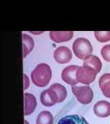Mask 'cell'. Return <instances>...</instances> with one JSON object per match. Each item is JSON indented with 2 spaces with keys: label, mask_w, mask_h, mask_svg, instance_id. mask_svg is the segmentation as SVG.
<instances>
[{
  "label": "cell",
  "mask_w": 110,
  "mask_h": 124,
  "mask_svg": "<svg viewBox=\"0 0 110 124\" xmlns=\"http://www.w3.org/2000/svg\"><path fill=\"white\" fill-rule=\"evenodd\" d=\"M50 87H52L56 91L59 99V103H61L66 99L67 97V90L63 85L60 84H54Z\"/></svg>",
  "instance_id": "obj_16"
},
{
  "label": "cell",
  "mask_w": 110,
  "mask_h": 124,
  "mask_svg": "<svg viewBox=\"0 0 110 124\" xmlns=\"http://www.w3.org/2000/svg\"><path fill=\"white\" fill-rule=\"evenodd\" d=\"M101 55L106 62H110V44L106 45L101 50Z\"/></svg>",
  "instance_id": "obj_18"
},
{
  "label": "cell",
  "mask_w": 110,
  "mask_h": 124,
  "mask_svg": "<svg viewBox=\"0 0 110 124\" xmlns=\"http://www.w3.org/2000/svg\"><path fill=\"white\" fill-rule=\"evenodd\" d=\"M99 87L105 97L110 98V74H104L99 79Z\"/></svg>",
  "instance_id": "obj_13"
},
{
  "label": "cell",
  "mask_w": 110,
  "mask_h": 124,
  "mask_svg": "<svg viewBox=\"0 0 110 124\" xmlns=\"http://www.w3.org/2000/svg\"><path fill=\"white\" fill-rule=\"evenodd\" d=\"M24 78H25V84H24V89H26L29 86V79L28 77L26 75H24Z\"/></svg>",
  "instance_id": "obj_19"
},
{
  "label": "cell",
  "mask_w": 110,
  "mask_h": 124,
  "mask_svg": "<svg viewBox=\"0 0 110 124\" xmlns=\"http://www.w3.org/2000/svg\"><path fill=\"white\" fill-rule=\"evenodd\" d=\"M77 66H69L66 67L62 71L61 78L62 80L68 84L72 86L78 84L76 78V72L77 70Z\"/></svg>",
  "instance_id": "obj_7"
},
{
  "label": "cell",
  "mask_w": 110,
  "mask_h": 124,
  "mask_svg": "<svg viewBox=\"0 0 110 124\" xmlns=\"http://www.w3.org/2000/svg\"><path fill=\"white\" fill-rule=\"evenodd\" d=\"M41 102L45 106L50 107L59 103V99L56 91L50 87L41 94Z\"/></svg>",
  "instance_id": "obj_5"
},
{
  "label": "cell",
  "mask_w": 110,
  "mask_h": 124,
  "mask_svg": "<svg viewBox=\"0 0 110 124\" xmlns=\"http://www.w3.org/2000/svg\"><path fill=\"white\" fill-rule=\"evenodd\" d=\"M94 35L96 39L102 43L110 40V31H96Z\"/></svg>",
  "instance_id": "obj_17"
},
{
  "label": "cell",
  "mask_w": 110,
  "mask_h": 124,
  "mask_svg": "<svg viewBox=\"0 0 110 124\" xmlns=\"http://www.w3.org/2000/svg\"><path fill=\"white\" fill-rule=\"evenodd\" d=\"M96 72L89 67L78 66L76 72V78L78 83H81L83 84L89 85L96 79Z\"/></svg>",
  "instance_id": "obj_4"
},
{
  "label": "cell",
  "mask_w": 110,
  "mask_h": 124,
  "mask_svg": "<svg viewBox=\"0 0 110 124\" xmlns=\"http://www.w3.org/2000/svg\"><path fill=\"white\" fill-rule=\"evenodd\" d=\"M23 57L25 58L30 53L34 48V40L27 35H23Z\"/></svg>",
  "instance_id": "obj_14"
},
{
  "label": "cell",
  "mask_w": 110,
  "mask_h": 124,
  "mask_svg": "<svg viewBox=\"0 0 110 124\" xmlns=\"http://www.w3.org/2000/svg\"><path fill=\"white\" fill-rule=\"evenodd\" d=\"M24 102V115H29L35 110L37 107V99L33 94L30 93H25Z\"/></svg>",
  "instance_id": "obj_10"
},
{
  "label": "cell",
  "mask_w": 110,
  "mask_h": 124,
  "mask_svg": "<svg viewBox=\"0 0 110 124\" xmlns=\"http://www.w3.org/2000/svg\"><path fill=\"white\" fill-rule=\"evenodd\" d=\"M94 111L95 115L99 117H107L110 115V103L107 101H98L94 105Z\"/></svg>",
  "instance_id": "obj_8"
},
{
  "label": "cell",
  "mask_w": 110,
  "mask_h": 124,
  "mask_svg": "<svg viewBox=\"0 0 110 124\" xmlns=\"http://www.w3.org/2000/svg\"><path fill=\"white\" fill-rule=\"evenodd\" d=\"M54 118L49 111H42L37 119V124H53Z\"/></svg>",
  "instance_id": "obj_15"
},
{
  "label": "cell",
  "mask_w": 110,
  "mask_h": 124,
  "mask_svg": "<svg viewBox=\"0 0 110 124\" xmlns=\"http://www.w3.org/2000/svg\"><path fill=\"white\" fill-rule=\"evenodd\" d=\"M55 61L61 64H65L70 61L72 58V53L70 49L66 46H60L55 50L54 53Z\"/></svg>",
  "instance_id": "obj_6"
},
{
  "label": "cell",
  "mask_w": 110,
  "mask_h": 124,
  "mask_svg": "<svg viewBox=\"0 0 110 124\" xmlns=\"http://www.w3.org/2000/svg\"><path fill=\"white\" fill-rule=\"evenodd\" d=\"M33 84L38 87H45L48 84L52 78V70L46 63H40L31 73Z\"/></svg>",
  "instance_id": "obj_1"
},
{
  "label": "cell",
  "mask_w": 110,
  "mask_h": 124,
  "mask_svg": "<svg viewBox=\"0 0 110 124\" xmlns=\"http://www.w3.org/2000/svg\"><path fill=\"white\" fill-rule=\"evenodd\" d=\"M74 32L72 31H51L50 32V37L51 39L56 43H61L68 41L72 39Z\"/></svg>",
  "instance_id": "obj_9"
},
{
  "label": "cell",
  "mask_w": 110,
  "mask_h": 124,
  "mask_svg": "<svg viewBox=\"0 0 110 124\" xmlns=\"http://www.w3.org/2000/svg\"><path fill=\"white\" fill-rule=\"evenodd\" d=\"M83 66L89 67L93 70L98 73L102 68V63L100 59L95 55H89L84 59Z\"/></svg>",
  "instance_id": "obj_11"
},
{
  "label": "cell",
  "mask_w": 110,
  "mask_h": 124,
  "mask_svg": "<svg viewBox=\"0 0 110 124\" xmlns=\"http://www.w3.org/2000/svg\"><path fill=\"white\" fill-rule=\"evenodd\" d=\"M72 50L75 55L80 59H85L91 55L93 52L92 46L90 41L85 38H78L72 45Z\"/></svg>",
  "instance_id": "obj_2"
},
{
  "label": "cell",
  "mask_w": 110,
  "mask_h": 124,
  "mask_svg": "<svg viewBox=\"0 0 110 124\" xmlns=\"http://www.w3.org/2000/svg\"><path fill=\"white\" fill-rule=\"evenodd\" d=\"M72 93L76 99L82 104H89L93 99L92 90L88 85L85 86H72Z\"/></svg>",
  "instance_id": "obj_3"
},
{
  "label": "cell",
  "mask_w": 110,
  "mask_h": 124,
  "mask_svg": "<svg viewBox=\"0 0 110 124\" xmlns=\"http://www.w3.org/2000/svg\"><path fill=\"white\" fill-rule=\"evenodd\" d=\"M58 124H89V123L83 116L78 115H72L61 118Z\"/></svg>",
  "instance_id": "obj_12"
}]
</instances>
